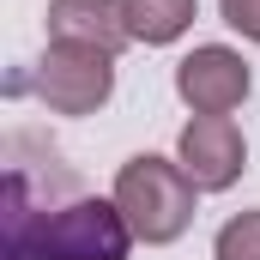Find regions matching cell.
Segmentation results:
<instances>
[{
  "label": "cell",
  "instance_id": "52a82bcc",
  "mask_svg": "<svg viewBox=\"0 0 260 260\" xmlns=\"http://www.w3.org/2000/svg\"><path fill=\"white\" fill-rule=\"evenodd\" d=\"M121 12H127L133 43H145V49H170V43H182V37L194 30L200 0H121Z\"/></svg>",
  "mask_w": 260,
  "mask_h": 260
},
{
  "label": "cell",
  "instance_id": "3957f363",
  "mask_svg": "<svg viewBox=\"0 0 260 260\" xmlns=\"http://www.w3.org/2000/svg\"><path fill=\"white\" fill-rule=\"evenodd\" d=\"M30 91L49 115H97L115 97V55L85 43H49L30 67Z\"/></svg>",
  "mask_w": 260,
  "mask_h": 260
},
{
  "label": "cell",
  "instance_id": "ba28073f",
  "mask_svg": "<svg viewBox=\"0 0 260 260\" xmlns=\"http://www.w3.org/2000/svg\"><path fill=\"white\" fill-rule=\"evenodd\" d=\"M212 260H260V206L218 224V236H212Z\"/></svg>",
  "mask_w": 260,
  "mask_h": 260
},
{
  "label": "cell",
  "instance_id": "277c9868",
  "mask_svg": "<svg viewBox=\"0 0 260 260\" xmlns=\"http://www.w3.org/2000/svg\"><path fill=\"white\" fill-rule=\"evenodd\" d=\"M176 164L188 170L200 194H230L248 170V139L230 115H194L176 133Z\"/></svg>",
  "mask_w": 260,
  "mask_h": 260
},
{
  "label": "cell",
  "instance_id": "6da1fadb",
  "mask_svg": "<svg viewBox=\"0 0 260 260\" xmlns=\"http://www.w3.org/2000/svg\"><path fill=\"white\" fill-rule=\"evenodd\" d=\"M133 230L115 200L61 194L37 200V188L6 170V260H127Z\"/></svg>",
  "mask_w": 260,
  "mask_h": 260
},
{
  "label": "cell",
  "instance_id": "5b68a950",
  "mask_svg": "<svg viewBox=\"0 0 260 260\" xmlns=\"http://www.w3.org/2000/svg\"><path fill=\"white\" fill-rule=\"evenodd\" d=\"M248 91H254V73L230 43H200L176 61V97L194 115H230L248 103Z\"/></svg>",
  "mask_w": 260,
  "mask_h": 260
},
{
  "label": "cell",
  "instance_id": "9c48e42d",
  "mask_svg": "<svg viewBox=\"0 0 260 260\" xmlns=\"http://www.w3.org/2000/svg\"><path fill=\"white\" fill-rule=\"evenodd\" d=\"M218 18H224L242 43L260 49V0H218Z\"/></svg>",
  "mask_w": 260,
  "mask_h": 260
},
{
  "label": "cell",
  "instance_id": "7a4b0ae2",
  "mask_svg": "<svg viewBox=\"0 0 260 260\" xmlns=\"http://www.w3.org/2000/svg\"><path fill=\"white\" fill-rule=\"evenodd\" d=\"M109 200L121 206L133 242H145V248H170V242H182L188 224H194L200 188L188 182V170H182L176 157H164V151H133L127 164L115 170Z\"/></svg>",
  "mask_w": 260,
  "mask_h": 260
},
{
  "label": "cell",
  "instance_id": "8992f818",
  "mask_svg": "<svg viewBox=\"0 0 260 260\" xmlns=\"http://www.w3.org/2000/svg\"><path fill=\"white\" fill-rule=\"evenodd\" d=\"M43 24H49V43H85L103 55H121L133 43L121 0H49Z\"/></svg>",
  "mask_w": 260,
  "mask_h": 260
}]
</instances>
